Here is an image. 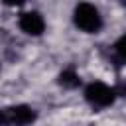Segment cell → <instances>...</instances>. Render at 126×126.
<instances>
[{
  "mask_svg": "<svg viewBox=\"0 0 126 126\" xmlns=\"http://www.w3.org/2000/svg\"><path fill=\"white\" fill-rule=\"evenodd\" d=\"M73 22L75 26L85 33H96L102 28V16L94 4L79 2L73 10Z\"/></svg>",
  "mask_w": 126,
  "mask_h": 126,
  "instance_id": "6da1fadb",
  "label": "cell"
},
{
  "mask_svg": "<svg viewBox=\"0 0 126 126\" xmlns=\"http://www.w3.org/2000/svg\"><path fill=\"white\" fill-rule=\"evenodd\" d=\"M116 91L114 87H108L100 81H94V83H89L87 89H85V98L93 104V106H110L116 98Z\"/></svg>",
  "mask_w": 126,
  "mask_h": 126,
  "instance_id": "3957f363",
  "label": "cell"
},
{
  "mask_svg": "<svg viewBox=\"0 0 126 126\" xmlns=\"http://www.w3.org/2000/svg\"><path fill=\"white\" fill-rule=\"evenodd\" d=\"M2 2H4L6 6H22L26 0H2Z\"/></svg>",
  "mask_w": 126,
  "mask_h": 126,
  "instance_id": "52a82bcc",
  "label": "cell"
},
{
  "mask_svg": "<svg viewBox=\"0 0 126 126\" xmlns=\"http://www.w3.org/2000/svg\"><path fill=\"white\" fill-rule=\"evenodd\" d=\"M114 51H116V55H118L122 61H126V33H124L122 37H118V41L114 43Z\"/></svg>",
  "mask_w": 126,
  "mask_h": 126,
  "instance_id": "8992f818",
  "label": "cell"
},
{
  "mask_svg": "<svg viewBox=\"0 0 126 126\" xmlns=\"http://www.w3.org/2000/svg\"><path fill=\"white\" fill-rule=\"evenodd\" d=\"M57 81H59V85H61V87H65V89H77V87L81 85V77L77 75V71H75L73 67L63 69V71L59 73Z\"/></svg>",
  "mask_w": 126,
  "mask_h": 126,
  "instance_id": "5b68a950",
  "label": "cell"
},
{
  "mask_svg": "<svg viewBox=\"0 0 126 126\" xmlns=\"http://www.w3.org/2000/svg\"><path fill=\"white\" fill-rule=\"evenodd\" d=\"M120 4H122V6H126V0H120Z\"/></svg>",
  "mask_w": 126,
  "mask_h": 126,
  "instance_id": "ba28073f",
  "label": "cell"
},
{
  "mask_svg": "<svg viewBox=\"0 0 126 126\" xmlns=\"http://www.w3.org/2000/svg\"><path fill=\"white\" fill-rule=\"evenodd\" d=\"M18 24H20V30L28 35H41L43 30H45V20L39 12L32 10V12H22L20 18H18Z\"/></svg>",
  "mask_w": 126,
  "mask_h": 126,
  "instance_id": "277c9868",
  "label": "cell"
},
{
  "mask_svg": "<svg viewBox=\"0 0 126 126\" xmlns=\"http://www.w3.org/2000/svg\"><path fill=\"white\" fill-rule=\"evenodd\" d=\"M37 118L35 110L28 104H14L0 108V126H30Z\"/></svg>",
  "mask_w": 126,
  "mask_h": 126,
  "instance_id": "7a4b0ae2",
  "label": "cell"
}]
</instances>
